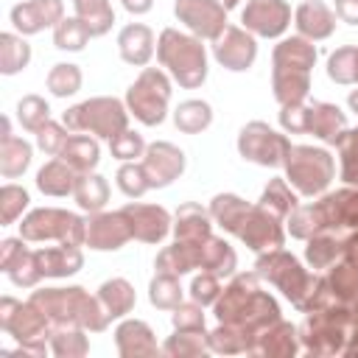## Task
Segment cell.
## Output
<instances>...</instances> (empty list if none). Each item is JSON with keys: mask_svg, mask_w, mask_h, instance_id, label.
Instances as JSON below:
<instances>
[{"mask_svg": "<svg viewBox=\"0 0 358 358\" xmlns=\"http://www.w3.org/2000/svg\"><path fill=\"white\" fill-rule=\"evenodd\" d=\"M90 36L92 34L87 28V22L78 17H64L59 25H53V45L59 50H84Z\"/></svg>", "mask_w": 358, "mask_h": 358, "instance_id": "f6af8a7d", "label": "cell"}, {"mask_svg": "<svg viewBox=\"0 0 358 358\" xmlns=\"http://www.w3.org/2000/svg\"><path fill=\"white\" fill-rule=\"evenodd\" d=\"M257 277H266L268 282H274L299 310H310L313 308V277L299 266V260L282 249H268L257 257L255 263Z\"/></svg>", "mask_w": 358, "mask_h": 358, "instance_id": "277c9868", "label": "cell"}, {"mask_svg": "<svg viewBox=\"0 0 358 358\" xmlns=\"http://www.w3.org/2000/svg\"><path fill=\"white\" fill-rule=\"evenodd\" d=\"M327 227V218H324V210H322V201L319 204H308V207H294L291 215H288V232L299 241H308L313 238L316 232H322Z\"/></svg>", "mask_w": 358, "mask_h": 358, "instance_id": "ab89813d", "label": "cell"}, {"mask_svg": "<svg viewBox=\"0 0 358 358\" xmlns=\"http://www.w3.org/2000/svg\"><path fill=\"white\" fill-rule=\"evenodd\" d=\"M338 154H341V179L344 182H358V126L344 129L338 137Z\"/></svg>", "mask_w": 358, "mask_h": 358, "instance_id": "f5cc1de1", "label": "cell"}, {"mask_svg": "<svg viewBox=\"0 0 358 358\" xmlns=\"http://www.w3.org/2000/svg\"><path fill=\"white\" fill-rule=\"evenodd\" d=\"M221 3H224V8H227V11H229V8H235V6H238V3H241V0H221Z\"/></svg>", "mask_w": 358, "mask_h": 358, "instance_id": "6125c7cd", "label": "cell"}, {"mask_svg": "<svg viewBox=\"0 0 358 358\" xmlns=\"http://www.w3.org/2000/svg\"><path fill=\"white\" fill-rule=\"evenodd\" d=\"M207 350H210V341L204 330H176V336H171L162 347L165 355H179V358L204 355Z\"/></svg>", "mask_w": 358, "mask_h": 358, "instance_id": "bcb514c9", "label": "cell"}, {"mask_svg": "<svg viewBox=\"0 0 358 358\" xmlns=\"http://www.w3.org/2000/svg\"><path fill=\"white\" fill-rule=\"evenodd\" d=\"M123 3V8L129 11V14H145V11H151V6H154V0H120Z\"/></svg>", "mask_w": 358, "mask_h": 358, "instance_id": "91938a15", "label": "cell"}, {"mask_svg": "<svg viewBox=\"0 0 358 358\" xmlns=\"http://www.w3.org/2000/svg\"><path fill=\"white\" fill-rule=\"evenodd\" d=\"M260 207L268 210L274 218H288L291 210L296 207V196L291 193V187L285 185V179H271L260 196Z\"/></svg>", "mask_w": 358, "mask_h": 358, "instance_id": "ee69618b", "label": "cell"}, {"mask_svg": "<svg viewBox=\"0 0 358 358\" xmlns=\"http://www.w3.org/2000/svg\"><path fill=\"white\" fill-rule=\"evenodd\" d=\"M241 22L255 36H282L291 25V6L285 0H246Z\"/></svg>", "mask_w": 358, "mask_h": 358, "instance_id": "5bb4252c", "label": "cell"}, {"mask_svg": "<svg viewBox=\"0 0 358 358\" xmlns=\"http://www.w3.org/2000/svg\"><path fill=\"white\" fill-rule=\"evenodd\" d=\"M17 120L25 131H39L50 120V106L42 95H22L17 103Z\"/></svg>", "mask_w": 358, "mask_h": 358, "instance_id": "c3c4849f", "label": "cell"}, {"mask_svg": "<svg viewBox=\"0 0 358 358\" xmlns=\"http://www.w3.org/2000/svg\"><path fill=\"white\" fill-rule=\"evenodd\" d=\"M168 101H171V81L157 67H145L126 92V106L143 126H159L168 115Z\"/></svg>", "mask_w": 358, "mask_h": 358, "instance_id": "9c48e42d", "label": "cell"}, {"mask_svg": "<svg viewBox=\"0 0 358 358\" xmlns=\"http://www.w3.org/2000/svg\"><path fill=\"white\" fill-rule=\"evenodd\" d=\"M64 126L70 131H90L95 137L112 140L123 129H129V112L117 98H90L64 112Z\"/></svg>", "mask_w": 358, "mask_h": 358, "instance_id": "8992f818", "label": "cell"}, {"mask_svg": "<svg viewBox=\"0 0 358 358\" xmlns=\"http://www.w3.org/2000/svg\"><path fill=\"white\" fill-rule=\"evenodd\" d=\"M28 190L20 185H3L0 187V224L8 227L17 221V215H22V210L28 207Z\"/></svg>", "mask_w": 358, "mask_h": 358, "instance_id": "816d5d0a", "label": "cell"}, {"mask_svg": "<svg viewBox=\"0 0 358 358\" xmlns=\"http://www.w3.org/2000/svg\"><path fill=\"white\" fill-rule=\"evenodd\" d=\"M73 196H76V201H78L81 210H87V213H101V210L106 207V201H109V185H106V179H103L101 173L87 171V173H78V176H76Z\"/></svg>", "mask_w": 358, "mask_h": 358, "instance_id": "1f68e13d", "label": "cell"}, {"mask_svg": "<svg viewBox=\"0 0 358 358\" xmlns=\"http://www.w3.org/2000/svg\"><path fill=\"white\" fill-rule=\"evenodd\" d=\"M157 271H165V274H185L190 268H199L201 266V243H187V241H176L173 246L162 249L157 255Z\"/></svg>", "mask_w": 358, "mask_h": 358, "instance_id": "f1b7e54d", "label": "cell"}, {"mask_svg": "<svg viewBox=\"0 0 358 358\" xmlns=\"http://www.w3.org/2000/svg\"><path fill=\"white\" fill-rule=\"evenodd\" d=\"M36 266L42 271V277H70L84 266V255L78 246H48V249H36Z\"/></svg>", "mask_w": 358, "mask_h": 358, "instance_id": "d4e9b609", "label": "cell"}, {"mask_svg": "<svg viewBox=\"0 0 358 358\" xmlns=\"http://www.w3.org/2000/svg\"><path fill=\"white\" fill-rule=\"evenodd\" d=\"M252 210V204H246L241 196L235 193H218L213 201H210V215L227 229V232H238V227L243 224L246 213Z\"/></svg>", "mask_w": 358, "mask_h": 358, "instance_id": "836d02e7", "label": "cell"}, {"mask_svg": "<svg viewBox=\"0 0 358 358\" xmlns=\"http://www.w3.org/2000/svg\"><path fill=\"white\" fill-rule=\"evenodd\" d=\"M249 249H255V252H268V249H280L282 246V227H280V218H274L268 210H263L260 204H255L249 213H246V218H243V224L238 227V232H235Z\"/></svg>", "mask_w": 358, "mask_h": 358, "instance_id": "ac0fdd59", "label": "cell"}, {"mask_svg": "<svg viewBox=\"0 0 358 358\" xmlns=\"http://www.w3.org/2000/svg\"><path fill=\"white\" fill-rule=\"evenodd\" d=\"M64 20V3L62 0H25L11 8V25L22 34H39L48 25H59Z\"/></svg>", "mask_w": 358, "mask_h": 358, "instance_id": "d6986e66", "label": "cell"}, {"mask_svg": "<svg viewBox=\"0 0 358 358\" xmlns=\"http://www.w3.org/2000/svg\"><path fill=\"white\" fill-rule=\"evenodd\" d=\"M213 56L221 67L232 70V73H243L255 64L257 59V42L255 34H249L246 28L238 25H227L215 39H213Z\"/></svg>", "mask_w": 358, "mask_h": 358, "instance_id": "4fadbf2b", "label": "cell"}, {"mask_svg": "<svg viewBox=\"0 0 358 358\" xmlns=\"http://www.w3.org/2000/svg\"><path fill=\"white\" fill-rule=\"evenodd\" d=\"M143 171H145L151 187H168L185 171V151L176 148L173 143L157 140L143 154Z\"/></svg>", "mask_w": 358, "mask_h": 358, "instance_id": "9a60e30c", "label": "cell"}, {"mask_svg": "<svg viewBox=\"0 0 358 358\" xmlns=\"http://www.w3.org/2000/svg\"><path fill=\"white\" fill-rule=\"evenodd\" d=\"M210 213L201 210V204L196 201H185L176 210V224H173V235L176 241H187V243H204L210 238Z\"/></svg>", "mask_w": 358, "mask_h": 358, "instance_id": "484cf974", "label": "cell"}, {"mask_svg": "<svg viewBox=\"0 0 358 358\" xmlns=\"http://www.w3.org/2000/svg\"><path fill=\"white\" fill-rule=\"evenodd\" d=\"M280 126L291 134L310 131L313 137L336 145L347 129V115L336 103H324V101H308L305 103L302 101V103H291V106L280 109Z\"/></svg>", "mask_w": 358, "mask_h": 358, "instance_id": "5b68a950", "label": "cell"}, {"mask_svg": "<svg viewBox=\"0 0 358 358\" xmlns=\"http://www.w3.org/2000/svg\"><path fill=\"white\" fill-rule=\"evenodd\" d=\"M341 252V243L336 241V235H313V238H308V249H305V257H308V263L313 266V268H327L333 260H336V255Z\"/></svg>", "mask_w": 358, "mask_h": 358, "instance_id": "681fc988", "label": "cell"}, {"mask_svg": "<svg viewBox=\"0 0 358 358\" xmlns=\"http://www.w3.org/2000/svg\"><path fill=\"white\" fill-rule=\"evenodd\" d=\"M291 140L280 131H274L268 123L263 120H252L241 129L238 134V151L243 159L257 162L263 168H280L288 157Z\"/></svg>", "mask_w": 358, "mask_h": 358, "instance_id": "30bf717a", "label": "cell"}, {"mask_svg": "<svg viewBox=\"0 0 358 358\" xmlns=\"http://www.w3.org/2000/svg\"><path fill=\"white\" fill-rule=\"evenodd\" d=\"M131 238L134 235H131V227H129V218L123 215V210H117V213H90L87 241H84L90 249L115 252Z\"/></svg>", "mask_w": 358, "mask_h": 358, "instance_id": "2e32d148", "label": "cell"}, {"mask_svg": "<svg viewBox=\"0 0 358 358\" xmlns=\"http://www.w3.org/2000/svg\"><path fill=\"white\" fill-rule=\"evenodd\" d=\"M70 129H64L62 123H53V120H48L39 131H36V145L48 154V157H59L62 154V148H64V143H67V134Z\"/></svg>", "mask_w": 358, "mask_h": 358, "instance_id": "11a10c76", "label": "cell"}, {"mask_svg": "<svg viewBox=\"0 0 358 358\" xmlns=\"http://www.w3.org/2000/svg\"><path fill=\"white\" fill-rule=\"evenodd\" d=\"M115 344L123 358H140V355H157L159 347L154 341V333L140 319H126L115 330Z\"/></svg>", "mask_w": 358, "mask_h": 358, "instance_id": "cb8c5ba5", "label": "cell"}, {"mask_svg": "<svg viewBox=\"0 0 358 358\" xmlns=\"http://www.w3.org/2000/svg\"><path fill=\"white\" fill-rule=\"evenodd\" d=\"M20 235L25 241H59L67 246H81L87 241V221L67 210L39 207L22 218Z\"/></svg>", "mask_w": 358, "mask_h": 358, "instance_id": "ba28073f", "label": "cell"}, {"mask_svg": "<svg viewBox=\"0 0 358 358\" xmlns=\"http://www.w3.org/2000/svg\"><path fill=\"white\" fill-rule=\"evenodd\" d=\"M123 215L129 218V227H131V235L143 243H159L168 229H171V215L165 207H157V204H140V201H131L123 207Z\"/></svg>", "mask_w": 358, "mask_h": 358, "instance_id": "ffe728a7", "label": "cell"}, {"mask_svg": "<svg viewBox=\"0 0 358 358\" xmlns=\"http://www.w3.org/2000/svg\"><path fill=\"white\" fill-rule=\"evenodd\" d=\"M252 352L260 355H271V358H282V355H294L296 352V330L288 322H274L266 330L257 333V341L252 344Z\"/></svg>", "mask_w": 358, "mask_h": 358, "instance_id": "83f0119b", "label": "cell"}, {"mask_svg": "<svg viewBox=\"0 0 358 358\" xmlns=\"http://www.w3.org/2000/svg\"><path fill=\"white\" fill-rule=\"evenodd\" d=\"M327 76L336 84H358V45H344L330 53Z\"/></svg>", "mask_w": 358, "mask_h": 358, "instance_id": "60d3db41", "label": "cell"}, {"mask_svg": "<svg viewBox=\"0 0 358 358\" xmlns=\"http://www.w3.org/2000/svg\"><path fill=\"white\" fill-rule=\"evenodd\" d=\"M148 299L154 308L159 310H173L176 305H182V285H179V277L176 274H165V271H157L151 285H148Z\"/></svg>", "mask_w": 358, "mask_h": 358, "instance_id": "b9f144b4", "label": "cell"}, {"mask_svg": "<svg viewBox=\"0 0 358 358\" xmlns=\"http://www.w3.org/2000/svg\"><path fill=\"white\" fill-rule=\"evenodd\" d=\"M76 173H87L98 165L101 159V148H98V140L95 137H87V134H70L62 154H59Z\"/></svg>", "mask_w": 358, "mask_h": 358, "instance_id": "f546056e", "label": "cell"}, {"mask_svg": "<svg viewBox=\"0 0 358 358\" xmlns=\"http://www.w3.org/2000/svg\"><path fill=\"white\" fill-rule=\"evenodd\" d=\"M221 282H218V274H213V271H201L196 280H193V285H190V299H196L199 305H215L218 302V296H221Z\"/></svg>", "mask_w": 358, "mask_h": 358, "instance_id": "9f6ffc18", "label": "cell"}, {"mask_svg": "<svg viewBox=\"0 0 358 358\" xmlns=\"http://www.w3.org/2000/svg\"><path fill=\"white\" fill-rule=\"evenodd\" d=\"M31 302L48 316V322H56V324H78L90 333H101L109 324V319L101 310L98 296L84 294V288H78V285L34 291Z\"/></svg>", "mask_w": 358, "mask_h": 358, "instance_id": "7a4b0ae2", "label": "cell"}, {"mask_svg": "<svg viewBox=\"0 0 358 358\" xmlns=\"http://www.w3.org/2000/svg\"><path fill=\"white\" fill-rule=\"evenodd\" d=\"M48 90L56 95V98H67V95H76L81 90V70L78 64H70V62H59L50 67L48 78H45Z\"/></svg>", "mask_w": 358, "mask_h": 358, "instance_id": "7dc6e473", "label": "cell"}, {"mask_svg": "<svg viewBox=\"0 0 358 358\" xmlns=\"http://www.w3.org/2000/svg\"><path fill=\"white\" fill-rule=\"evenodd\" d=\"M0 327L14 336L20 344L28 341H39V336H45L48 327V316L28 299V302H17L11 296L0 299Z\"/></svg>", "mask_w": 358, "mask_h": 358, "instance_id": "7c38bea8", "label": "cell"}, {"mask_svg": "<svg viewBox=\"0 0 358 358\" xmlns=\"http://www.w3.org/2000/svg\"><path fill=\"white\" fill-rule=\"evenodd\" d=\"M31 165V143L22 137H3L0 140V173L6 179H17L28 171Z\"/></svg>", "mask_w": 358, "mask_h": 358, "instance_id": "d6a6232c", "label": "cell"}, {"mask_svg": "<svg viewBox=\"0 0 358 358\" xmlns=\"http://www.w3.org/2000/svg\"><path fill=\"white\" fill-rule=\"evenodd\" d=\"M215 316L218 322L235 324L257 338L260 330H266L280 319V308L266 291H260L255 274H241L232 280L227 291H221L215 302Z\"/></svg>", "mask_w": 358, "mask_h": 358, "instance_id": "6da1fadb", "label": "cell"}, {"mask_svg": "<svg viewBox=\"0 0 358 358\" xmlns=\"http://www.w3.org/2000/svg\"><path fill=\"white\" fill-rule=\"evenodd\" d=\"M294 22H296L299 36L319 42V39L333 36V31H336V11H330L322 0H305V3H299L296 14H294Z\"/></svg>", "mask_w": 358, "mask_h": 358, "instance_id": "44dd1931", "label": "cell"}, {"mask_svg": "<svg viewBox=\"0 0 358 358\" xmlns=\"http://www.w3.org/2000/svg\"><path fill=\"white\" fill-rule=\"evenodd\" d=\"M252 338H255V336H249L246 330H241V327H235V324H224V322H221L213 333H207L210 350H213V352H227V355L252 350Z\"/></svg>", "mask_w": 358, "mask_h": 358, "instance_id": "7bdbcfd3", "label": "cell"}, {"mask_svg": "<svg viewBox=\"0 0 358 358\" xmlns=\"http://www.w3.org/2000/svg\"><path fill=\"white\" fill-rule=\"evenodd\" d=\"M173 14L199 39H215L229 22L221 0H176Z\"/></svg>", "mask_w": 358, "mask_h": 358, "instance_id": "8fae6325", "label": "cell"}, {"mask_svg": "<svg viewBox=\"0 0 358 358\" xmlns=\"http://www.w3.org/2000/svg\"><path fill=\"white\" fill-rule=\"evenodd\" d=\"M76 171L64 162V159H50L39 168L36 173V187L45 193V196H67L73 193L76 187Z\"/></svg>", "mask_w": 358, "mask_h": 358, "instance_id": "4dcf8cb0", "label": "cell"}, {"mask_svg": "<svg viewBox=\"0 0 358 358\" xmlns=\"http://www.w3.org/2000/svg\"><path fill=\"white\" fill-rule=\"evenodd\" d=\"M204 305L193 302H182L173 308V327L176 330H204Z\"/></svg>", "mask_w": 358, "mask_h": 358, "instance_id": "6f0895ef", "label": "cell"}, {"mask_svg": "<svg viewBox=\"0 0 358 358\" xmlns=\"http://www.w3.org/2000/svg\"><path fill=\"white\" fill-rule=\"evenodd\" d=\"M117 50L126 64L145 67L154 56V31L143 22H129L117 34Z\"/></svg>", "mask_w": 358, "mask_h": 358, "instance_id": "7402d4cb", "label": "cell"}, {"mask_svg": "<svg viewBox=\"0 0 358 358\" xmlns=\"http://www.w3.org/2000/svg\"><path fill=\"white\" fill-rule=\"evenodd\" d=\"M98 302H101L103 316L112 322V319L126 316V313L134 308L137 296H134V288H131L129 280H123V277H112V280H106V282L98 288Z\"/></svg>", "mask_w": 358, "mask_h": 358, "instance_id": "4316f807", "label": "cell"}, {"mask_svg": "<svg viewBox=\"0 0 358 358\" xmlns=\"http://www.w3.org/2000/svg\"><path fill=\"white\" fill-rule=\"evenodd\" d=\"M271 90L280 106L302 103L308 90H310V70L305 67H291V64H274L271 70Z\"/></svg>", "mask_w": 358, "mask_h": 358, "instance_id": "603a6c76", "label": "cell"}, {"mask_svg": "<svg viewBox=\"0 0 358 358\" xmlns=\"http://www.w3.org/2000/svg\"><path fill=\"white\" fill-rule=\"evenodd\" d=\"M235 263H238L235 249H232L224 238H213V235H210V238L201 243V268H204V271H213V274H218V277H227V274L235 271Z\"/></svg>", "mask_w": 358, "mask_h": 358, "instance_id": "e575fe53", "label": "cell"}, {"mask_svg": "<svg viewBox=\"0 0 358 358\" xmlns=\"http://www.w3.org/2000/svg\"><path fill=\"white\" fill-rule=\"evenodd\" d=\"M282 165H285V179L302 196L324 193L336 173L333 157L324 148H313V145H291Z\"/></svg>", "mask_w": 358, "mask_h": 358, "instance_id": "52a82bcc", "label": "cell"}, {"mask_svg": "<svg viewBox=\"0 0 358 358\" xmlns=\"http://www.w3.org/2000/svg\"><path fill=\"white\" fill-rule=\"evenodd\" d=\"M173 123L185 134H199L213 123V106L207 101H199V98L182 101L173 112Z\"/></svg>", "mask_w": 358, "mask_h": 358, "instance_id": "d590c367", "label": "cell"}, {"mask_svg": "<svg viewBox=\"0 0 358 358\" xmlns=\"http://www.w3.org/2000/svg\"><path fill=\"white\" fill-rule=\"evenodd\" d=\"M31 62V45L17 34H0V73L14 76Z\"/></svg>", "mask_w": 358, "mask_h": 358, "instance_id": "f35d334b", "label": "cell"}, {"mask_svg": "<svg viewBox=\"0 0 358 358\" xmlns=\"http://www.w3.org/2000/svg\"><path fill=\"white\" fill-rule=\"evenodd\" d=\"M50 350L59 358H81L90 352V341L84 336V327L78 324H59L50 336Z\"/></svg>", "mask_w": 358, "mask_h": 358, "instance_id": "74e56055", "label": "cell"}, {"mask_svg": "<svg viewBox=\"0 0 358 358\" xmlns=\"http://www.w3.org/2000/svg\"><path fill=\"white\" fill-rule=\"evenodd\" d=\"M73 8L76 17L87 22L92 36H103L115 22V11L109 0H73Z\"/></svg>", "mask_w": 358, "mask_h": 358, "instance_id": "8d00e7d4", "label": "cell"}, {"mask_svg": "<svg viewBox=\"0 0 358 358\" xmlns=\"http://www.w3.org/2000/svg\"><path fill=\"white\" fill-rule=\"evenodd\" d=\"M347 103H350V109H352V112L358 115V90H352V92H350V98H347Z\"/></svg>", "mask_w": 358, "mask_h": 358, "instance_id": "94428289", "label": "cell"}, {"mask_svg": "<svg viewBox=\"0 0 358 358\" xmlns=\"http://www.w3.org/2000/svg\"><path fill=\"white\" fill-rule=\"evenodd\" d=\"M336 17L347 25H358V0H336Z\"/></svg>", "mask_w": 358, "mask_h": 358, "instance_id": "680465c9", "label": "cell"}, {"mask_svg": "<svg viewBox=\"0 0 358 358\" xmlns=\"http://www.w3.org/2000/svg\"><path fill=\"white\" fill-rule=\"evenodd\" d=\"M157 56H159L162 67H168L171 78L179 87L196 90V87L204 84V78H207V50H204L199 36L182 34L176 28H165L157 39Z\"/></svg>", "mask_w": 358, "mask_h": 358, "instance_id": "3957f363", "label": "cell"}, {"mask_svg": "<svg viewBox=\"0 0 358 358\" xmlns=\"http://www.w3.org/2000/svg\"><path fill=\"white\" fill-rule=\"evenodd\" d=\"M117 187L123 196L129 199H140L145 190H151L148 185V176L143 171V162H123L117 168Z\"/></svg>", "mask_w": 358, "mask_h": 358, "instance_id": "f907efd6", "label": "cell"}, {"mask_svg": "<svg viewBox=\"0 0 358 358\" xmlns=\"http://www.w3.org/2000/svg\"><path fill=\"white\" fill-rule=\"evenodd\" d=\"M0 268L8 274V280L20 288H31L42 280V271L36 266V252L25 246V238H6L0 243Z\"/></svg>", "mask_w": 358, "mask_h": 358, "instance_id": "e0dca14e", "label": "cell"}, {"mask_svg": "<svg viewBox=\"0 0 358 358\" xmlns=\"http://www.w3.org/2000/svg\"><path fill=\"white\" fill-rule=\"evenodd\" d=\"M145 143H143V134H137V131H131V129H123L120 134H115L112 140H109V151H112V157H117V159H123V162H134L137 157H143L145 154Z\"/></svg>", "mask_w": 358, "mask_h": 358, "instance_id": "db71d44e", "label": "cell"}]
</instances>
